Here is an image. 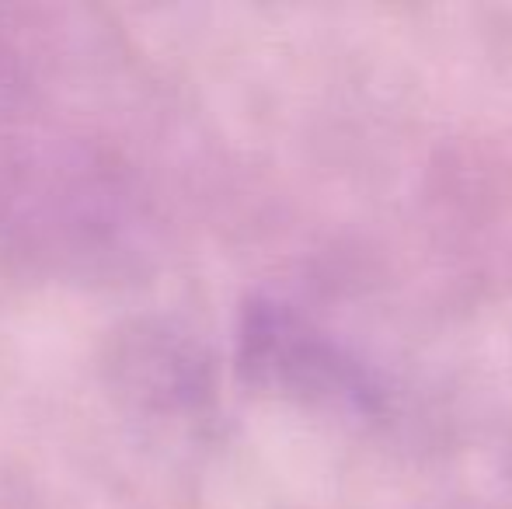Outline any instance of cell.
Listing matches in <instances>:
<instances>
[{"label":"cell","mask_w":512,"mask_h":509,"mask_svg":"<svg viewBox=\"0 0 512 509\" xmlns=\"http://www.w3.org/2000/svg\"><path fill=\"white\" fill-rule=\"evenodd\" d=\"M0 248L32 276L112 283L143 265L150 220L140 189L112 157L60 143L4 175Z\"/></svg>","instance_id":"obj_1"},{"label":"cell","mask_w":512,"mask_h":509,"mask_svg":"<svg viewBox=\"0 0 512 509\" xmlns=\"http://www.w3.org/2000/svg\"><path fill=\"white\" fill-rule=\"evenodd\" d=\"M237 370L248 384L300 401H342L363 408L366 374L321 332L272 297L244 304L237 325Z\"/></svg>","instance_id":"obj_2"},{"label":"cell","mask_w":512,"mask_h":509,"mask_svg":"<svg viewBox=\"0 0 512 509\" xmlns=\"http://www.w3.org/2000/svg\"><path fill=\"white\" fill-rule=\"evenodd\" d=\"M105 370L115 398L154 419L196 412L213 391L203 346L178 325L157 318L119 328Z\"/></svg>","instance_id":"obj_3"}]
</instances>
